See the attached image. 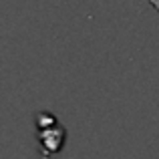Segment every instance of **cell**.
<instances>
[{"instance_id":"2","label":"cell","mask_w":159,"mask_h":159,"mask_svg":"<svg viewBox=\"0 0 159 159\" xmlns=\"http://www.w3.org/2000/svg\"><path fill=\"white\" fill-rule=\"evenodd\" d=\"M149 4H151L153 8H155V10L159 12V0H149Z\"/></svg>"},{"instance_id":"1","label":"cell","mask_w":159,"mask_h":159,"mask_svg":"<svg viewBox=\"0 0 159 159\" xmlns=\"http://www.w3.org/2000/svg\"><path fill=\"white\" fill-rule=\"evenodd\" d=\"M36 141L43 159H51L62 151L66 143V129L58 123L52 113L36 115Z\"/></svg>"}]
</instances>
